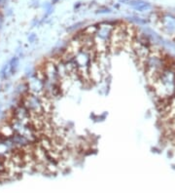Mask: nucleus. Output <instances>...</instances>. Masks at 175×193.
<instances>
[{
  "instance_id": "6e6552de",
  "label": "nucleus",
  "mask_w": 175,
  "mask_h": 193,
  "mask_svg": "<svg viewBox=\"0 0 175 193\" xmlns=\"http://www.w3.org/2000/svg\"><path fill=\"white\" fill-rule=\"evenodd\" d=\"M148 7H149V4L148 3H140L139 5H137L135 8H136L137 10H139V11H143V10L147 9Z\"/></svg>"
},
{
  "instance_id": "9d476101",
  "label": "nucleus",
  "mask_w": 175,
  "mask_h": 193,
  "mask_svg": "<svg viewBox=\"0 0 175 193\" xmlns=\"http://www.w3.org/2000/svg\"><path fill=\"white\" fill-rule=\"evenodd\" d=\"M36 40V34L35 33H31V34H29V36H28V41H29V43H33L34 41Z\"/></svg>"
},
{
  "instance_id": "f257e3e1",
  "label": "nucleus",
  "mask_w": 175,
  "mask_h": 193,
  "mask_svg": "<svg viewBox=\"0 0 175 193\" xmlns=\"http://www.w3.org/2000/svg\"><path fill=\"white\" fill-rule=\"evenodd\" d=\"M116 23L105 21L99 23L97 26V30L94 35V51L96 54L109 53V44L111 35H112L113 28Z\"/></svg>"
},
{
  "instance_id": "20e7f679",
  "label": "nucleus",
  "mask_w": 175,
  "mask_h": 193,
  "mask_svg": "<svg viewBox=\"0 0 175 193\" xmlns=\"http://www.w3.org/2000/svg\"><path fill=\"white\" fill-rule=\"evenodd\" d=\"M16 150L17 149L11 141V138L6 139L0 136V160L2 162L11 157Z\"/></svg>"
},
{
  "instance_id": "39448f33",
  "label": "nucleus",
  "mask_w": 175,
  "mask_h": 193,
  "mask_svg": "<svg viewBox=\"0 0 175 193\" xmlns=\"http://www.w3.org/2000/svg\"><path fill=\"white\" fill-rule=\"evenodd\" d=\"M14 129L9 121H3L0 124V136L9 139L14 136Z\"/></svg>"
},
{
  "instance_id": "7ed1b4c3",
  "label": "nucleus",
  "mask_w": 175,
  "mask_h": 193,
  "mask_svg": "<svg viewBox=\"0 0 175 193\" xmlns=\"http://www.w3.org/2000/svg\"><path fill=\"white\" fill-rule=\"evenodd\" d=\"M105 72L106 71L101 68L98 61L94 59L92 61V63L90 64L89 70H88V76H89L90 83H92V84H99L104 78Z\"/></svg>"
},
{
  "instance_id": "1a4fd4ad",
  "label": "nucleus",
  "mask_w": 175,
  "mask_h": 193,
  "mask_svg": "<svg viewBox=\"0 0 175 193\" xmlns=\"http://www.w3.org/2000/svg\"><path fill=\"white\" fill-rule=\"evenodd\" d=\"M111 10L109 8H104V9H100V10H97L96 13L97 14H106V13H110Z\"/></svg>"
},
{
  "instance_id": "9b49d317",
  "label": "nucleus",
  "mask_w": 175,
  "mask_h": 193,
  "mask_svg": "<svg viewBox=\"0 0 175 193\" xmlns=\"http://www.w3.org/2000/svg\"><path fill=\"white\" fill-rule=\"evenodd\" d=\"M58 1H59V0H52V3H51V4H52V5H54V4H57Z\"/></svg>"
},
{
  "instance_id": "f8f14e48",
  "label": "nucleus",
  "mask_w": 175,
  "mask_h": 193,
  "mask_svg": "<svg viewBox=\"0 0 175 193\" xmlns=\"http://www.w3.org/2000/svg\"><path fill=\"white\" fill-rule=\"evenodd\" d=\"M2 114V109H1V107H0V115Z\"/></svg>"
},
{
  "instance_id": "0eeeda50",
  "label": "nucleus",
  "mask_w": 175,
  "mask_h": 193,
  "mask_svg": "<svg viewBox=\"0 0 175 193\" xmlns=\"http://www.w3.org/2000/svg\"><path fill=\"white\" fill-rule=\"evenodd\" d=\"M10 77L9 74V64L5 63L2 68L0 69V79L1 80H7Z\"/></svg>"
},
{
  "instance_id": "423d86ee",
  "label": "nucleus",
  "mask_w": 175,
  "mask_h": 193,
  "mask_svg": "<svg viewBox=\"0 0 175 193\" xmlns=\"http://www.w3.org/2000/svg\"><path fill=\"white\" fill-rule=\"evenodd\" d=\"M8 64H9V74L10 76H12V75H14L18 70V64H20V59H18L17 56H15V57H13L11 60H10Z\"/></svg>"
},
{
  "instance_id": "f03ea898",
  "label": "nucleus",
  "mask_w": 175,
  "mask_h": 193,
  "mask_svg": "<svg viewBox=\"0 0 175 193\" xmlns=\"http://www.w3.org/2000/svg\"><path fill=\"white\" fill-rule=\"evenodd\" d=\"M20 103L30 112L31 115L45 114L42 105V96L27 92L21 96Z\"/></svg>"
}]
</instances>
